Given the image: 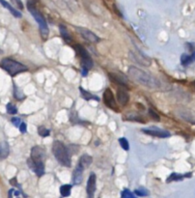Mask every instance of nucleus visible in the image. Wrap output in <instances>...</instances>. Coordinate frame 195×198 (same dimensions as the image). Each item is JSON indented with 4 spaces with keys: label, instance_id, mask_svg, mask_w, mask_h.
<instances>
[{
    "label": "nucleus",
    "instance_id": "obj_22",
    "mask_svg": "<svg viewBox=\"0 0 195 198\" xmlns=\"http://www.w3.org/2000/svg\"><path fill=\"white\" fill-rule=\"evenodd\" d=\"M61 1L63 2L62 7L67 8V9L71 10V12H75L78 9L77 0H61Z\"/></svg>",
    "mask_w": 195,
    "mask_h": 198
},
{
    "label": "nucleus",
    "instance_id": "obj_33",
    "mask_svg": "<svg viewBox=\"0 0 195 198\" xmlns=\"http://www.w3.org/2000/svg\"><path fill=\"white\" fill-rule=\"evenodd\" d=\"M71 122L73 123V124H82V121L80 120V119L78 118V116H77V113H71Z\"/></svg>",
    "mask_w": 195,
    "mask_h": 198
},
{
    "label": "nucleus",
    "instance_id": "obj_39",
    "mask_svg": "<svg viewBox=\"0 0 195 198\" xmlns=\"http://www.w3.org/2000/svg\"><path fill=\"white\" fill-rule=\"evenodd\" d=\"M191 85H192V87H193V89L195 90V80L191 83Z\"/></svg>",
    "mask_w": 195,
    "mask_h": 198
},
{
    "label": "nucleus",
    "instance_id": "obj_38",
    "mask_svg": "<svg viewBox=\"0 0 195 198\" xmlns=\"http://www.w3.org/2000/svg\"><path fill=\"white\" fill-rule=\"evenodd\" d=\"M10 184L12 185H15V187H19V185L18 184V182H17V178H13V179H11Z\"/></svg>",
    "mask_w": 195,
    "mask_h": 198
},
{
    "label": "nucleus",
    "instance_id": "obj_8",
    "mask_svg": "<svg viewBox=\"0 0 195 198\" xmlns=\"http://www.w3.org/2000/svg\"><path fill=\"white\" fill-rule=\"evenodd\" d=\"M141 132L143 133H146L148 135H152V136H156V137H160V138H166L169 137L171 135V133L168 130H162L157 128V127H151L149 129H142Z\"/></svg>",
    "mask_w": 195,
    "mask_h": 198
},
{
    "label": "nucleus",
    "instance_id": "obj_19",
    "mask_svg": "<svg viewBox=\"0 0 195 198\" xmlns=\"http://www.w3.org/2000/svg\"><path fill=\"white\" fill-rule=\"evenodd\" d=\"M9 153H10V147L8 142L1 141L0 142V160L6 158L9 156Z\"/></svg>",
    "mask_w": 195,
    "mask_h": 198
},
{
    "label": "nucleus",
    "instance_id": "obj_16",
    "mask_svg": "<svg viewBox=\"0 0 195 198\" xmlns=\"http://www.w3.org/2000/svg\"><path fill=\"white\" fill-rule=\"evenodd\" d=\"M192 173H185V174H179V173H172L168 176V178L166 179V183H171V182H178V181H182L184 180L185 178H191Z\"/></svg>",
    "mask_w": 195,
    "mask_h": 198
},
{
    "label": "nucleus",
    "instance_id": "obj_15",
    "mask_svg": "<svg viewBox=\"0 0 195 198\" xmlns=\"http://www.w3.org/2000/svg\"><path fill=\"white\" fill-rule=\"evenodd\" d=\"M117 100L119 102V104L123 106L128 105V102L130 101V95L125 87L121 86L120 88L117 89Z\"/></svg>",
    "mask_w": 195,
    "mask_h": 198
},
{
    "label": "nucleus",
    "instance_id": "obj_40",
    "mask_svg": "<svg viewBox=\"0 0 195 198\" xmlns=\"http://www.w3.org/2000/svg\"><path fill=\"white\" fill-rule=\"evenodd\" d=\"M2 53H3V50H2L1 49H0V54H2Z\"/></svg>",
    "mask_w": 195,
    "mask_h": 198
},
{
    "label": "nucleus",
    "instance_id": "obj_20",
    "mask_svg": "<svg viewBox=\"0 0 195 198\" xmlns=\"http://www.w3.org/2000/svg\"><path fill=\"white\" fill-rule=\"evenodd\" d=\"M92 162H93V158L89 155H87V154H84V155H82L80 158H79L78 164H80L83 168L86 169L92 164Z\"/></svg>",
    "mask_w": 195,
    "mask_h": 198
},
{
    "label": "nucleus",
    "instance_id": "obj_27",
    "mask_svg": "<svg viewBox=\"0 0 195 198\" xmlns=\"http://www.w3.org/2000/svg\"><path fill=\"white\" fill-rule=\"evenodd\" d=\"M14 97L17 99L18 101H22L25 99L24 93H23L19 88H18V87L15 86V84H14Z\"/></svg>",
    "mask_w": 195,
    "mask_h": 198
},
{
    "label": "nucleus",
    "instance_id": "obj_35",
    "mask_svg": "<svg viewBox=\"0 0 195 198\" xmlns=\"http://www.w3.org/2000/svg\"><path fill=\"white\" fill-rule=\"evenodd\" d=\"M12 123H13V125L15 127H18V128H19V126H21V124L22 122L21 120V118L14 117V118H12Z\"/></svg>",
    "mask_w": 195,
    "mask_h": 198
},
{
    "label": "nucleus",
    "instance_id": "obj_28",
    "mask_svg": "<svg viewBox=\"0 0 195 198\" xmlns=\"http://www.w3.org/2000/svg\"><path fill=\"white\" fill-rule=\"evenodd\" d=\"M38 133H39L40 136L46 137V136L50 135V130L49 129H46V127L41 126V127H39V128H38Z\"/></svg>",
    "mask_w": 195,
    "mask_h": 198
},
{
    "label": "nucleus",
    "instance_id": "obj_7",
    "mask_svg": "<svg viewBox=\"0 0 195 198\" xmlns=\"http://www.w3.org/2000/svg\"><path fill=\"white\" fill-rule=\"evenodd\" d=\"M102 100H103V102H104V105L106 106H108L110 109H112L116 112L119 111L118 105L116 104V100H115L113 92L111 91L110 88H106L104 90V92H103V95H102Z\"/></svg>",
    "mask_w": 195,
    "mask_h": 198
},
{
    "label": "nucleus",
    "instance_id": "obj_29",
    "mask_svg": "<svg viewBox=\"0 0 195 198\" xmlns=\"http://www.w3.org/2000/svg\"><path fill=\"white\" fill-rule=\"evenodd\" d=\"M134 194L137 196H148L150 194L149 191L145 188H139L134 191Z\"/></svg>",
    "mask_w": 195,
    "mask_h": 198
},
{
    "label": "nucleus",
    "instance_id": "obj_31",
    "mask_svg": "<svg viewBox=\"0 0 195 198\" xmlns=\"http://www.w3.org/2000/svg\"><path fill=\"white\" fill-rule=\"evenodd\" d=\"M121 198H137L134 195L133 192H131L130 189H124L121 192Z\"/></svg>",
    "mask_w": 195,
    "mask_h": 198
},
{
    "label": "nucleus",
    "instance_id": "obj_24",
    "mask_svg": "<svg viewBox=\"0 0 195 198\" xmlns=\"http://www.w3.org/2000/svg\"><path fill=\"white\" fill-rule=\"evenodd\" d=\"M179 114L185 120L192 123V124H195V114H193L192 112H189L188 110H182V111L179 112Z\"/></svg>",
    "mask_w": 195,
    "mask_h": 198
},
{
    "label": "nucleus",
    "instance_id": "obj_10",
    "mask_svg": "<svg viewBox=\"0 0 195 198\" xmlns=\"http://www.w3.org/2000/svg\"><path fill=\"white\" fill-rule=\"evenodd\" d=\"M75 29H77V32L80 34L86 41H88L90 43H98L101 41V39L89 29L84 28V27H75Z\"/></svg>",
    "mask_w": 195,
    "mask_h": 198
},
{
    "label": "nucleus",
    "instance_id": "obj_18",
    "mask_svg": "<svg viewBox=\"0 0 195 198\" xmlns=\"http://www.w3.org/2000/svg\"><path fill=\"white\" fill-rule=\"evenodd\" d=\"M59 31H60L61 37L64 39V41L68 43H71L73 42V38H71V35L70 34L69 30H68L67 27L64 24H60L59 25Z\"/></svg>",
    "mask_w": 195,
    "mask_h": 198
},
{
    "label": "nucleus",
    "instance_id": "obj_11",
    "mask_svg": "<svg viewBox=\"0 0 195 198\" xmlns=\"http://www.w3.org/2000/svg\"><path fill=\"white\" fill-rule=\"evenodd\" d=\"M97 177L95 173H91L90 176L87 181V187H86V191H87V196L88 198H94L95 192H96V188H97Z\"/></svg>",
    "mask_w": 195,
    "mask_h": 198
},
{
    "label": "nucleus",
    "instance_id": "obj_23",
    "mask_svg": "<svg viewBox=\"0 0 195 198\" xmlns=\"http://www.w3.org/2000/svg\"><path fill=\"white\" fill-rule=\"evenodd\" d=\"M79 91H80V95L81 97L84 99L86 101H90V100H94V101H97V102H99V97L95 96V95H92L90 92L88 91H86L85 89H83L82 87H79Z\"/></svg>",
    "mask_w": 195,
    "mask_h": 198
},
{
    "label": "nucleus",
    "instance_id": "obj_4",
    "mask_svg": "<svg viewBox=\"0 0 195 198\" xmlns=\"http://www.w3.org/2000/svg\"><path fill=\"white\" fill-rule=\"evenodd\" d=\"M0 67L10 74L11 77H15L18 74L24 73L28 71V68L21 64V62H18L11 58H4L0 62Z\"/></svg>",
    "mask_w": 195,
    "mask_h": 198
},
{
    "label": "nucleus",
    "instance_id": "obj_2",
    "mask_svg": "<svg viewBox=\"0 0 195 198\" xmlns=\"http://www.w3.org/2000/svg\"><path fill=\"white\" fill-rule=\"evenodd\" d=\"M52 153L59 164L65 167H71V155L63 142L55 140L52 144Z\"/></svg>",
    "mask_w": 195,
    "mask_h": 198
},
{
    "label": "nucleus",
    "instance_id": "obj_5",
    "mask_svg": "<svg viewBox=\"0 0 195 198\" xmlns=\"http://www.w3.org/2000/svg\"><path fill=\"white\" fill-rule=\"evenodd\" d=\"M73 49H74L77 56L80 58L82 69H84V70L88 71L89 72V71L92 69L93 66H94L93 59H92V57H91L90 53L87 51V49H85V47L82 46L81 45H74Z\"/></svg>",
    "mask_w": 195,
    "mask_h": 198
},
{
    "label": "nucleus",
    "instance_id": "obj_14",
    "mask_svg": "<svg viewBox=\"0 0 195 198\" xmlns=\"http://www.w3.org/2000/svg\"><path fill=\"white\" fill-rule=\"evenodd\" d=\"M108 76H109L111 80H113L115 83L121 85L122 87H125V88H130L128 79H127V77L125 76H123V74H117V73H109Z\"/></svg>",
    "mask_w": 195,
    "mask_h": 198
},
{
    "label": "nucleus",
    "instance_id": "obj_36",
    "mask_svg": "<svg viewBox=\"0 0 195 198\" xmlns=\"http://www.w3.org/2000/svg\"><path fill=\"white\" fill-rule=\"evenodd\" d=\"M11 1H12V3H14L18 9H21V10L23 9V4L21 2V0H11Z\"/></svg>",
    "mask_w": 195,
    "mask_h": 198
},
{
    "label": "nucleus",
    "instance_id": "obj_32",
    "mask_svg": "<svg viewBox=\"0 0 195 198\" xmlns=\"http://www.w3.org/2000/svg\"><path fill=\"white\" fill-rule=\"evenodd\" d=\"M6 110H7V112L9 113V114H17V112H18V108L15 107V105H14L13 104H8L7 105H6Z\"/></svg>",
    "mask_w": 195,
    "mask_h": 198
},
{
    "label": "nucleus",
    "instance_id": "obj_25",
    "mask_svg": "<svg viewBox=\"0 0 195 198\" xmlns=\"http://www.w3.org/2000/svg\"><path fill=\"white\" fill-rule=\"evenodd\" d=\"M127 119L130 121H136L141 123V124H144L145 123V119L143 118L140 114H138L136 112H130L127 114Z\"/></svg>",
    "mask_w": 195,
    "mask_h": 198
},
{
    "label": "nucleus",
    "instance_id": "obj_1",
    "mask_svg": "<svg viewBox=\"0 0 195 198\" xmlns=\"http://www.w3.org/2000/svg\"><path fill=\"white\" fill-rule=\"evenodd\" d=\"M128 74L133 81L139 83L140 85L148 87V88H160V82L156 77H154L148 73H146L134 66L129 67Z\"/></svg>",
    "mask_w": 195,
    "mask_h": 198
},
{
    "label": "nucleus",
    "instance_id": "obj_37",
    "mask_svg": "<svg viewBox=\"0 0 195 198\" xmlns=\"http://www.w3.org/2000/svg\"><path fill=\"white\" fill-rule=\"evenodd\" d=\"M19 132L21 133H25L26 132V124L25 123H21V126H19Z\"/></svg>",
    "mask_w": 195,
    "mask_h": 198
},
{
    "label": "nucleus",
    "instance_id": "obj_30",
    "mask_svg": "<svg viewBox=\"0 0 195 198\" xmlns=\"http://www.w3.org/2000/svg\"><path fill=\"white\" fill-rule=\"evenodd\" d=\"M119 143H120V145H121V147L125 150V151H129L130 150V143H129V141H128V139H127L126 137H121V138H119Z\"/></svg>",
    "mask_w": 195,
    "mask_h": 198
},
{
    "label": "nucleus",
    "instance_id": "obj_34",
    "mask_svg": "<svg viewBox=\"0 0 195 198\" xmlns=\"http://www.w3.org/2000/svg\"><path fill=\"white\" fill-rule=\"evenodd\" d=\"M148 113H149V115H150V117L153 119V120H155V121H160V115L155 111V110H153L152 108H150L149 110H148Z\"/></svg>",
    "mask_w": 195,
    "mask_h": 198
},
{
    "label": "nucleus",
    "instance_id": "obj_6",
    "mask_svg": "<svg viewBox=\"0 0 195 198\" xmlns=\"http://www.w3.org/2000/svg\"><path fill=\"white\" fill-rule=\"evenodd\" d=\"M129 58L131 61L136 62L139 65L144 66V67H149V66H151V64H152V60H151L148 56H146V55L143 54L142 52H138V51H136V52L130 51Z\"/></svg>",
    "mask_w": 195,
    "mask_h": 198
},
{
    "label": "nucleus",
    "instance_id": "obj_3",
    "mask_svg": "<svg viewBox=\"0 0 195 198\" xmlns=\"http://www.w3.org/2000/svg\"><path fill=\"white\" fill-rule=\"evenodd\" d=\"M27 9H28V11L30 12V14L33 15L35 21L38 22L39 27H40V32H41L42 37L43 39H46L47 36H49V26H47V23H46L45 17H43V14L37 9V7H36V5L32 0H28V1H27Z\"/></svg>",
    "mask_w": 195,
    "mask_h": 198
},
{
    "label": "nucleus",
    "instance_id": "obj_17",
    "mask_svg": "<svg viewBox=\"0 0 195 198\" xmlns=\"http://www.w3.org/2000/svg\"><path fill=\"white\" fill-rule=\"evenodd\" d=\"M195 62V51L190 54L184 53L181 56V64L182 66H188Z\"/></svg>",
    "mask_w": 195,
    "mask_h": 198
},
{
    "label": "nucleus",
    "instance_id": "obj_9",
    "mask_svg": "<svg viewBox=\"0 0 195 198\" xmlns=\"http://www.w3.org/2000/svg\"><path fill=\"white\" fill-rule=\"evenodd\" d=\"M30 158L34 162H45L46 158V152L41 146H34L31 149V157Z\"/></svg>",
    "mask_w": 195,
    "mask_h": 198
},
{
    "label": "nucleus",
    "instance_id": "obj_12",
    "mask_svg": "<svg viewBox=\"0 0 195 198\" xmlns=\"http://www.w3.org/2000/svg\"><path fill=\"white\" fill-rule=\"evenodd\" d=\"M27 165L30 169H32L38 177H42L45 174V162H34L29 158L27 160Z\"/></svg>",
    "mask_w": 195,
    "mask_h": 198
},
{
    "label": "nucleus",
    "instance_id": "obj_21",
    "mask_svg": "<svg viewBox=\"0 0 195 198\" xmlns=\"http://www.w3.org/2000/svg\"><path fill=\"white\" fill-rule=\"evenodd\" d=\"M0 3L2 4L3 7H5L6 9H8V10L10 11V13L13 15L15 18H21L22 17V15H21V12L18 11L17 9H15V8L11 5V4H9L7 1H5V0H0Z\"/></svg>",
    "mask_w": 195,
    "mask_h": 198
},
{
    "label": "nucleus",
    "instance_id": "obj_13",
    "mask_svg": "<svg viewBox=\"0 0 195 198\" xmlns=\"http://www.w3.org/2000/svg\"><path fill=\"white\" fill-rule=\"evenodd\" d=\"M83 171H84V168L82 167L80 164H78L75 166V168L73 172V176H71V180H73V183L75 185H78L82 183L83 180Z\"/></svg>",
    "mask_w": 195,
    "mask_h": 198
},
{
    "label": "nucleus",
    "instance_id": "obj_26",
    "mask_svg": "<svg viewBox=\"0 0 195 198\" xmlns=\"http://www.w3.org/2000/svg\"><path fill=\"white\" fill-rule=\"evenodd\" d=\"M71 185H63L60 188V193L63 197H69L71 195Z\"/></svg>",
    "mask_w": 195,
    "mask_h": 198
}]
</instances>
